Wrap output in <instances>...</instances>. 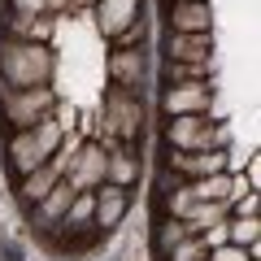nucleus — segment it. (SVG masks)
Masks as SVG:
<instances>
[{"instance_id": "25", "label": "nucleus", "mask_w": 261, "mask_h": 261, "mask_svg": "<svg viewBox=\"0 0 261 261\" xmlns=\"http://www.w3.org/2000/svg\"><path fill=\"white\" fill-rule=\"evenodd\" d=\"M70 5H96V0H70Z\"/></svg>"}, {"instance_id": "22", "label": "nucleus", "mask_w": 261, "mask_h": 261, "mask_svg": "<svg viewBox=\"0 0 261 261\" xmlns=\"http://www.w3.org/2000/svg\"><path fill=\"white\" fill-rule=\"evenodd\" d=\"M205 261H252L248 248H240V244H222V248H209Z\"/></svg>"}, {"instance_id": "9", "label": "nucleus", "mask_w": 261, "mask_h": 261, "mask_svg": "<svg viewBox=\"0 0 261 261\" xmlns=\"http://www.w3.org/2000/svg\"><path fill=\"white\" fill-rule=\"evenodd\" d=\"M140 18H144V0H96V31L105 39H118Z\"/></svg>"}, {"instance_id": "23", "label": "nucleus", "mask_w": 261, "mask_h": 261, "mask_svg": "<svg viewBox=\"0 0 261 261\" xmlns=\"http://www.w3.org/2000/svg\"><path fill=\"white\" fill-rule=\"evenodd\" d=\"M257 205H261V196L257 192H244L231 209H235V218H257Z\"/></svg>"}, {"instance_id": "21", "label": "nucleus", "mask_w": 261, "mask_h": 261, "mask_svg": "<svg viewBox=\"0 0 261 261\" xmlns=\"http://www.w3.org/2000/svg\"><path fill=\"white\" fill-rule=\"evenodd\" d=\"M166 257H170V261H200V257H205V244L196 240V235H187V240H183V244H174Z\"/></svg>"}, {"instance_id": "19", "label": "nucleus", "mask_w": 261, "mask_h": 261, "mask_svg": "<svg viewBox=\"0 0 261 261\" xmlns=\"http://www.w3.org/2000/svg\"><path fill=\"white\" fill-rule=\"evenodd\" d=\"M70 0H9V13H61Z\"/></svg>"}, {"instance_id": "15", "label": "nucleus", "mask_w": 261, "mask_h": 261, "mask_svg": "<svg viewBox=\"0 0 261 261\" xmlns=\"http://www.w3.org/2000/svg\"><path fill=\"white\" fill-rule=\"evenodd\" d=\"M74 187H70V183H65V178H57V183H53V192H48L44 196V200H39V218H44V222H53V226H61V218H65V209H70V200H74Z\"/></svg>"}, {"instance_id": "4", "label": "nucleus", "mask_w": 261, "mask_h": 261, "mask_svg": "<svg viewBox=\"0 0 261 261\" xmlns=\"http://www.w3.org/2000/svg\"><path fill=\"white\" fill-rule=\"evenodd\" d=\"M144 130V96L113 87L100 109V140H135Z\"/></svg>"}, {"instance_id": "5", "label": "nucleus", "mask_w": 261, "mask_h": 261, "mask_svg": "<svg viewBox=\"0 0 261 261\" xmlns=\"http://www.w3.org/2000/svg\"><path fill=\"white\" fill-rule=\"evenodd\" d=\"M53 105H57L53 87H22V92H9V87H5V122H9L13 130L35 126L44 113H53Z\"/></svg>"}, {"instance_id": "7", "label": "nucleus", "mask_w": 261, "mask_h": 261, "mask_svg": "<svg viewBox=\"0 0 261 261\" xmlns=\"http://www.w3.org/2000/svg\"><path fill=\"white\" fill-rule=\"evenodd\" d=\"M231 166V148H205V152H170V170L183 178H209L226 174Z\"/></svg>"}, {"instance_id": "17", "label": "nucleus", "mask_w": 261, "mask_h": 261, "mask_svg": "<svg viewBox=\"0 0 261 261\" xmlns=\"http://www.w3.org/2000/svg\"><path fill=\"white\" fill-rule=\"evenodd\" d=\"M192 200H209V205H226V196H231V178L226 174H209V178H192L187 183Z\"/></svg>"}, {"instance_id": "14", "label": "nucleus", "mask_w": 261, "mask_h": 261, "mask_svg": "<svg viewBox=\"0 0 261 261\" xmlns=\"http://www.w3.org/2000/svg\"><path fill=\"white\" fill-rule=\"evenodd\" d=\"M144 74H148V61H144V48H118L109 57V79L126 92H140Z\"/></svg>"}, {"instance_id": "24", "label": "nucleus", "mask_w": 261, "mask_h": 261, "mask_svg": "<svg viewBox=\"0 0 261 261\" xmlns=\"http://www.w3.org/2000/svg\"><path fill=\"white\" fill-rule=\"evenodd\" d=\"M192 205H196V200H192V192H187V187H174V196H170V214H174V218H183Z\"/></svg>"}, {"instance_id": "18", "label": "nucleus", "mask_w": 261, "mask_h": 261, "mask_svg": "<svg viewBox=\"0 0 261 261\" xmlns=\"http://www.w3.org/2000/svg\"><path fill=\"white\" fill-rule=\"evenodd\" d=\"M226 226H231V244H240V248H252L257 235H261L257 218H235V222H226Z\"/></svg>"}, {"instance_id": "8", "label": "nucleus", "mask_w": 261, "mask_h": 261, "mask_svg": "<svg viewBox=\"0 0 261 261\" xmlns=\"http://www.w3.org/2000/svg\"><path fill=\"white\" fill-rule=\"evenodd\" d=\"M166 22L178 35H200L214 31V5L209 0H170L166 5Z\"/></svg>"}, {"instance_id": "2", "label": "nucleus", "mask_w": 261, "mask_h": 261, "mask_svg": "<svg viewBox=\"0 0 261 261\" xmlns=\"http://www.w3.org/2000/svg\"><path fill=\"white\" fill-rule=\"evenodd\" d=\"M61 140H65V130L57 126L53 113H44L35 126L13 130V140H9V166L18 170V174H31V170L48 166V157L57 152V144H61Z\"/></svg>"}, {"instance_id": "6", "label": "nucleus", "mask_w": 261, "mask_h": 261, "mask_svg": "<svg viewBox=\"0 0 261 261\" xmlns=\"http://www.w3.org/2000/svg\"><path fill=\"white\" fill-rule=\"evenodd\" d=\"M105 161H109V152L100 144H83L79 157L70 161V170H65V183L74 187V192H96L105 183Z\"/></svg>"}, {"instance_id": "16", "label": "nucleus", "mask_w": 261, "mask_h": 261, "mask_svg": "<svg viewBox=\"0 0 261 261\" xmlns=\"http://www.w3.org/2000/svg\"><path fill=\"white\" fill-rule=\"evenodd\" d=\"M57 170L53 166H39V170H31V174H22V183H18V192H22V200L27 205H39L48 192H53V183H57Z\"/></svg>"}, {"instance_id": "3", "label": "nucleus", "mask_w": 261, "mask_h": 261, "mask_svg": "<svg viewBox=\"0 0 261 261\" xmlns=\"http://www.w3.org/2000/svg\"><path fill=\"white\" fill-rule=\"evenodd\" d=\"M166 140L174 152H205V148H226L231 144V126L214 122L209 113H183V118H170Z\"/></svg>"}, {"instance_id": "10", "label": "nucleus", "mask_w": 261, "mask_h": 261, "mask_svg": "<svg viewBox=\"0 0 261 261\" xmlns=\"http://www.w3.org/2000/svg\"><path fill=\"white\" fill-rule=\"evenodd\" d=\"M166 61H178V65L214 61V31H200V35H178V31H170L166 35Z\"/></svg>"}, {"instance_id": "12", "label": "nucleus", "mask_w": 261, "mask_h": 261, "mask_svg": "<svg viewBox=\"0 0 261 261\" xmlns=\"http://www.w3.org/2000/svg\"><path fill=\"white\" fill-rule=\"evenodd\" d=\"M5 35L27 39V44H48L57 35V13H9L5 18Z\"/></svg>"}, {"instance_id": "11", "label": "nucleus", "mask_w": 261, "mask_h": 261, "mask_svg": "<svg viewBox=\"0 0 261 261\" xmlns=\"http://www.w3.org/2000/svg\"><path fill=\"white\" fill-rule=\"evenodd\" d=\"M209 96H214V87L200 79V83H174L166 87V96H161V109L170 113V118H183V113H209Z\"/></svg>"}, {"instance_id": "1", "label": "nucleus", "mask_w": 261, "mask_h": 261, "mask_svg": "<svg viewBox=\"0 0 261 261\" xmlns=\"http://www.w3.org/2000/svg\"><path fill=\"white\" fill-rule=\"evenodd\" d=\"M57 70V57L48 44H27V39H0V79L9 92H22V87H48Z\"/></svg>"}, {"instance_id": "20", "label": "nucleus", "mask_w": 261, "mask_h": 261, "mask_svg": "<svg viewBox=\"0 0 261 261\" xmlns=\"http://www.w3.org/2000/svg\"><path fill=\"white\" fill-rule=\"evenodd\" d=\"M187 240V226L178 222V218H170V222H161V231H157V248L161 252H170L174 244H183Z\"/></svg>"}, {"instance_id": "13", "label": "nucleus", "mask_w": 261, "mask_h": 261, "mask_svg": "<svg viewBox=\"0 0 261 261\" xmlns=\"http://www.w3.org/2000/svg\"><path fill=\"white\" fill-rule=\"evenodd\" d=\"M126 209H130V196H126V187H113V183H100L96 187V231H118L122 226V218H126Z\"/></svg>"}]
</instances>
